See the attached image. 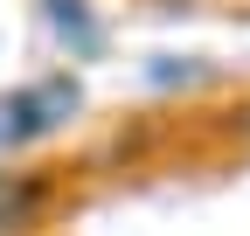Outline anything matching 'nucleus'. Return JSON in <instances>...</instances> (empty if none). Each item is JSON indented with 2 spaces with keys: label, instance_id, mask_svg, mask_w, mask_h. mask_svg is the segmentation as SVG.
Listing matches in <instances>:
<instances>
[{
  "label": "nucleus",
  "instance_id": "obj_3",
  "mask_svg": "<svg viewBox=\"0 0 250 236\" xmlns=\"http://www.w3.org/2000/svg\"><path fill=\"white\" fill-rule=\"evenodd\" d=\"M223 132H229V139H243V146H250V104H236V111H229V125H223Z\"/></svg>",
  "mask_w": 250,
  "mask_h": 236
},
{
  "label": "nucleus",
  "instance_id": "obj_2",
  "mask_svg": "<svg viewBox=\"0 0 250 236\" xmlns=\"http://www.w3.org/2000/svg\"><path fill=\"white\" fill-rule=\"evenodd\" d=\"M49 21H56V35L70 42L77 56H98V42H104V28L83 14V0H49Z\"/></svg>",
  "mask_w": 250,
  "mask_h": 236
},
{
  "label": "nucleus",
  "instance_id": "obj_1",
  "mask_svg": "<svg viewBox=\"0 0 250 236\" xmlns=\"http://www.w3.org/2000/svg\"><path fill=\"white\" fill-rule=\"evenodd\" d=\"M77 104H83V91H77L70 77L21 83V91H7V104H0V139H7V146H35V139H49L56 125H70Z\"/></svg>",
  "mask_w": 250,
  "mask_h": 236
},
{
  "label": "nucleus",
  "instance_id": "obj_4",
  "mask_svg": "<svg viewBox=\"0 0 250 236\" xmlns=\"http://www.w3.org/2000/svg\"><path fill=\"white\" fill-rule=\"evenodd\" d=\"M7 188H14V181H7V167H0V201H7Z\"/></svg>",
  "mask_w": 250,
  "mask_h": 236
}]
</instances>
